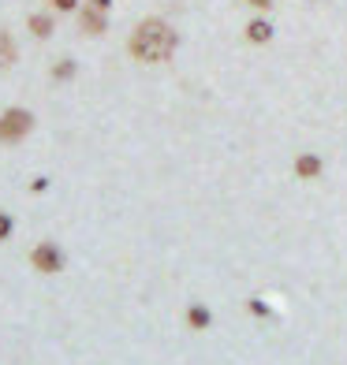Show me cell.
Masks as SVG:
<instances>
[{
    "label": "cell",
    "instance_id": "11",
    "mask_svg": "<svg viewBox=\"0 0 347 365\" xmlns=\"http://www.w3.org/2000/svg\"><path fill=\"white\" fill-rule=\"evenodd\" d=\"M11 235V220L4 217V212H0V239H8Z\"/></svg>",
    "mask_w": 347,
    "mask_h": 365
},
{
    "label": "cell",
    "instance_id": "5",
    "mask_svg": "<svg viewBox=\"0 0 347 365\" xmlns=\"http://www.w3.org/2000/svg\"><path fill=\"white\" fill-rule=\"evenodd\" d=\"M295 172H299V179H318L321 175V157L303 153L299 160H295Z\"/></svg>",
    "mask_w": 347,
    "mask_h": 365
},
{
    "label": "cell",
    "instance_id": "7",
    "mask_svg": "<svg viewBox=\"0 0 347 365\" xmlns=\"http://www.w3.org/2000/svg\"><path fill=\"white\" fill-rule=\"evenodd\" d=\"M30 34H34V38H49V34H53V19H49V15H30Z\"/></svg>",
    "mask_w": 347,
    "mask_h": 365
},
{
    "label": "cell",
    "instance_id": "6",
    "mask_svg": "<svg viewBox=\"0 0 347 365\" xmlns=\"http://www.w3.org/2000/svg\"><path fill=\"white\" fill-rule=\"evenodd\" d=\"M246 38L261 45V41H269V38H273V26H269L266 19H254L251 26H246Z\"/></svg>",
    "mask_w": 347,
    "mask_h": 365
},
{
    "label": "cell",
    "instance_id": "10",
    "mask_svg": "<svg viewBox=\"0 0 347 365\" xmlns=\"http://www.w3.org/2000/svg\"><path fill=\"white\" fill-rule=\"evenodd\" d=\"M53 75H56V78H71V75H75V63H60Z\"/></svg>",
    "mask_w": 347,
    "mask_h": 365
},
{
    "label": "cell",
    "instance_id": "2",
    "mask_svg": "<svg viewBox=\"0 0 347 365\" xmlns=\"http://www.w3.org/2000/svg\"><path fill=\"white\" fill-rule=\"evenodd\" d=\"M30 127H34V115L26 108H8L0 115V142H19L30 135Z\"/></svg>",
    "mask_w": 347,
    "mask_h": 365
},
{
    "label": "cell",
    "instance_id": "4",
    "mask_svg": "<svg viewBox=\"0 0 347 365\" xmlns=\"http://www.w3.org/2000/svg\"><path fill=\"white\" fill-rule=\"evenodd\" d=\"M105 11H109V0H90V8L82 11V26H86L90 34H101L105 30Z\"/></svg>",
    "mask_w": 347,
    "mask_h": 365
},
{
    "label": "cell",
    "instance_id": "9",
    "mask_svg": "<svg viewBox=\"0 0 347 365\" xmlns=\"http://www.w3.org/2000/svg\"><path fill=\"white\" fill-rule=\"evenodd\" d=\"M187 321H191L194 328H206V324H209V309H202V306H191Z\"/></svg>",
    "mask_w": 347,
    "mask_h": 365
},
{
    "label": "cell",
    "instance_id": "12",
    "mask_svg": "<svg viewBox=\"0 0 347 365\" xmlns=\"http://www.w3.org/2000/svg\"><path fill=\"white\" fill-rule=\"evenodd\" d=\"M53 8H60V11H71V8H79V0H53Z\"/></svg>",
    "mask_w": 347,
    "mask_h": 365
},
{
    "label": "cell",
    "instance_id": "8",
    "mask_svg": "<svg viewBox=\"0 0 347 365\" xmlns=\"http://www.w3.org/2000/svg\"><path fill=\"white\" fill-rule=\"evenodd\" d=\"M8 63H15V41L0 34V68H8Z\"/></svg>",
    "mask_w": 347,
    "mask_h": 365
},
{
    "label": "cell",
    "instance_id": "13",
    "mask_svg": "<svg viewBox=\"0 0 347 365\" xmlns=\"http://www.w3.org/2000/svg\"><path fill=\"white\" fill-rule=\"evenodd\" d=\"M246 4H254V8H269L273 0H246Z\"/></svg>",
    "mask_w": 347,
    "mask_h": 365
},
{
    "label": "cell",
    "instance_id": "1",
    "mask_svg": "<svg viewBox=\"0 0 347 365\" xmlns=\"http://www.w3.org/2000/svg\"><path fill=\"white\" fill-rule=\"evenodd\" d=\"M176 30L164 23V19H146L135 26V34H131V56L142 60V63H164V60H172L176 53Z\"/></svg>",
    "mask_w": 347,
    "mask_h": 365
},
{
    "label": "cell",
    "instance_id": "3",
    "mask_svg": "<svg viewBox=\"0 0 347 365\" xmlns=\"http://www.w3.org/2000/svg\"><path fill=\"white\" fill-rule=\"evenodd\" d=\"M30 264H34L38 272L53 276V272L64 269V250H60L56 242H38V246H34V254H30Z\"/></svg>",
    "mask_w": 347,
    "mask_h": 365
}]
</instances>
